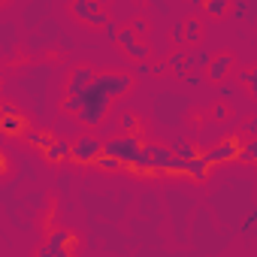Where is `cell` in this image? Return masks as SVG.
Instances as JSON below:
<instances>
[{
  "mask_svg": "<svg viewBox=\"0 0 257 257\" xmlns=\"http://www.w3.org/2000/svg\"><path fill=\"white\" fill-rule=\"evenodd\" d=\"M134 85V79L127 76V73H103V76H94V82L85 88L82 94V109H79V118L85 124H100L106 106L121 97L127 88Z\"/></svg>",
  "mask_w": 257,
  "mask_h": 257,
  "instance_id": "1",
  "label": "cell"
},
{
  "mask_svg": "<svg viewBox=\"0 0 257 257\" xmlns=\"http://www.w3.org/2000/svg\"><path fill=\"white\" fill-rule=\"evenodd\" d=\"M239 149H242L239 137H227V140H221L218 146H212V149H209L206 155H200V158H203V164H206V167H215V164L236 161V158H239Z\"/></svg>",
  "mask_w": 257,
  "mask_h": 257,
  "instance_id": "2",
  "label": "cell"
},
{
  "mask_svg": "<svg viewBox=\"0 0 257 257\" xmlns=\"http://www.w3.org/2000/svg\"><path fill=\"white\" fill-rule=\"evenodd\" d=\"M100 155H103V143L94 140V137H82V140L70 143V158L79 161V164H94Z\"/></svg>",
  "mask_w": 257,
  "mask_h": 257,
  "instance_id": "3",
  "label": "cell"
},
{
  "mask_svg": "<svg viewBox=\"0 0 257 257\" xmlns=\"http://www.w3.org/2000/svg\"><path fill=\"white\" fill-rule=\"evenodd\" d=\"M76 248V236L70 230H52L49 236V245L43 248L49 257H70V251Z\"/></svg>",
  "mask_w": 257,
  "mask_h": 257,
  "instance_id": "4",
  "label": "cell"
},
{
  "mask_svg": "<svg viewBox=\"0 0 257 257\" xmlns=\"http://www.w3.org/2000/svg\"><path fill=\"white\" fill-rule=\"evenodd\" d=\"M73 13H76L79 19H88L91 25H106V22H109L97 0H76V4H73Z\"/></svg>",
  "mask_w": 257,
  "mask_h": 257,
  "instance_id": "5",
  "label": "cell"
},
{
  "mask_svg": "<svg viewBox=\"0 0 257 257\" xmlns=\"http://www.w3.org/2000/svg\"><path fill=\"white\" fill-rule=\"evenodd\" d=\"M94 82V70L91 67H76L73 70V76H70V85H67V94L70 97H82L85 94V88Z\"/></svg>",
  "mask_w": 257,
  "mask_h": 257,
  "instance_id": "6",
  "label": "cell"
},
{
  "mask_svg": "<svg viewBox=\"0 0 257 257\" xmlns=\"http://www.w3.org/2000/svg\"><path fill=\"white\" fill-rule=\"evenodd\" d=\"M0 131H4L7 137H25L28 121H25V115H19L16 109H13V112H4V115H0Z\"/></svg>",
  "mask_w": 257,
  "mask_h": 257,
  "instance_id": "7",
  "label": "cell"
},
{
  "mask_svg": "<svg viewBox=\"0 0 257 257\" xmlns=\"http://www.w3.org/2000/svg\"><path fill=\"white\" fill-rule=\"evenodd\" d=\"M167 67H173V70H176V76H182V79H185L188 73H194V61H191V55H188L185 49H179V52L167 61Z\"/></svg>",
  "mask_w": 257,
  "mask_h": 257,
  "instance_id": "8",
  "label": "cell"
},
{
  "mask_svg": "<svg viewBox=\"0 0 257 257\" xmlns=\"http://www.w3.org/2000/svg\"><path fill=\"white\" fill-rule=\"evenodd\" d=\"M230 64H233V55H218V58H212V61H209V79H212V82H221V79L227 76Z\"/></svg>",
  "mask_w": 257,
  "mask_h": 257,
  "instance_id": "9",
  "label": "cell"
},
{
  "mask_svg": "<svg viewBox=\"0 0 257 257\" xmlns=\"http://www.w3.org/2000/svg\"><path fill=\"white\" fill-rule=\"evenodd\" d=\"M46 158H49V161H55V164L67 161V158H70V143H67V140H55V143L46 149Z\"/></svg>",
  "mask_w": 257,
  "mask_h": 257,
  "instance_id": "10",
  "label": "cell"
},
{
  "mask_svg": "<svg viewBox=\"0 0 257 257\" xmlns=\"http://www.w3.org/2000/svg\"><path fill=\"white\" fill-rule=\"evenodd\" d=\"M170 152H173V158H179V161H194L200 152L191 146V143H185V140H176L173 146H170Z\"/></svg>",
  "mask_w": 257,
  "mask_h": 257,
  "instance_id": "11",
  "label": "cell"
},
{
  "mask_svg": "<svg viewBox=\"0 0 257 257\" xmlns=\"http://www.w3.org/2000/svg\"><path fill=\"white\" fill-rule=\"evenodd\" d=\"M25 140H28L31 146H37V149H43V152H46V149L55 143V137H52V134H46V131H40V134H34V131H25Z\"/></svg>",
  "mask_w": 257,
  "mask_h": 257,
  "instance_id": "12",
  "label": "cell"
},
{
  "mask_svg": "<svg viewBox=\"0 0 257 257\" xmlns=\"http://www.w3.org/2000/svg\"><path fill=\"white\" fill-rule=\"evenodd\" d=\"M185 176H191V179H206L209 176V167L203 164V158L197 155L194 161H188V167H185Z\"/></svg>",
  "mask_w": 257,
  "mask_h": 257,
  "instance_id": "13",
  "label": "cell"
},
{
  "mask_svg": "<svg viewBox=\"0 0 257 257\" xmlns=\"http://www.w3.org/2000/svg\"><path fill=\"white\" fill-rule=\"evenodd\" d=\"M182 31H185V43H197V40H200V34H203V28H200V22H197V19L182 22Z\"/></svg>",
  "mask_w": 257,
  "mask_h": 257,
  "instance_id": "14",
  "label": "cell"
},
{
  "mask_svg": "<svg viewBox=\"0 0 257 257\" xmlns=\"http://www.w3.org/2000/svg\"><path fill=\"white\" fill-rule=\"evenodd\" d=\"M227 7H230V0H206V4H203V13H209V16H224Z\"/></svg>",
  "mask_w": 257,
  "mask_h": 257,
  "instance_id": "15",
  "label": "cell"
},
{
  "mask_svg": "<svg viewBox=\"0 0 257 257\" xmlns=\"http://www.w3.org/2000/svg\"><path fill=\"white\" fill-rule=\"evenodd\" d=\"M94 167H97V170H106V173H118V170H121V164H118L115 158H106V155H100V158L94 161Z\"/></svg>",
  "mask_w": 257,
  "mask_h": 257,
  "instance_id": "16",
  "label": "cell"
},
{
  "mask_svg": "<svg viewBox=\"0 0 257 257\" xmlns=\"http://www.w3.org/2000/svg\"><path fill=\"white\" fill-rule=\"evenodd\" d=\"M124 52H127V55H131L134 61H146V55H149V49H146L143 43H131V46H127V49H124Z\"/></svg>",
  "mask_w": 257,
  "mask_h": 257,
  "instance_id": "17",
  "label": "cell"
},
{
  "mask_svg": "<svg viewBox=\"0 0 257 257\" xmlns=\"http://www.w3.org/2000/svg\"><path fill=\"white\" fill-rule=\"evenodd\" d=\"M239 158H242V161H254V158H257V143H245V146L239 149Z\"/></svg>",
  "mask_w": 257,
  "mask_h": 257,
  "instance_id": "18",
  "label": "cell"
},
{
  "mask_svg": "<svg viewBox=\"0 0 257 257\" xmlns=\"http://www.w3.org/2000/svg\"><path fill=\"white\" fill-rule=\"evenodd\" d=\"M115 40H118V43H121L124 49L131 46V43H137V40H134V31H131V28H124V31H118V37H115Z\"/></svg>",
  "mask_w": 257,
  "mask_h": 257,
  "instance_id": "19",
  "label": "cell"
},
{
  "mask_svg": "<svg viewBox=\"0 0 257 257\" xmlns=\"http://www.w3.org/2000/svg\"><path fill=\"white\" fill-rule=\"evenodd\" d=\"M121 124L134 134V131H137V115H134V112H124V115H121Z\"/></svg>",
  "mask_w": 257,
  "mask_h": 257,
  "instance_id": "20",
  "label": "cell"
},
{
  "mask_svg": "<svg viewBox=\"0 0 257 257\" xmlns=\"http://www.w3.org/2000/svg\"><path fill=\"white\" fill-rule=\"evenodd\" d=\"M191 61H194V67L200 70V67H209V61H212V58H209V52H197Z\"/></svg>",
  "mask_w": 257,
  "mask_h": 257,
  "instance_id": "21",
  "label": "cell"
},
{
  "mask_svg": "<svg viewBox=\"0 0 257 257\" xmlns=\"http://www.w3.org/2000/svg\"><path fill=\"white\" fill-rule=\"evenodd\" d=\"M242 82H245L251 91H257V73H254V70H245V73H242Z\"/></svg>",
  "mask_w": 257,
  "mask_h": 257,
  "instance_id": "22",
  "label": "cell"
},
{
  "mask_svg": "<svg viewBox=\"0 0 257 257\" xmlns=\"http://www.w3.org/2000/svg\"><path fill=\"white\" fill-rule=\"evenodd\" d=\"M64 109L79 112V109H82V97H67V100H64Z\"/></svg>",
  "mask_w": 257,
  "mask_h": 257,
  "instance_id": "23",
  "label": "cell"
},
{
  "mask_svg": "<svg viewBox=\"0 0 257 257\" xmlns=\"http://www.w3.org/2000/svg\"><path fill=\"white\" fill-rule=\"evenodd\" d=\"M173 40H176L179 46L185 43V31H182V22H176V25H173Z\"/></svg>",
  "mask_w": 257,
  "mask_h": 257,
  "instance_id": "24",
  "label": "cell"
},
{
  "mask_svg": "<svg viewBox=\"0 0 257 257\" xmlns=\"http://www.w3.org/2000/svg\"><path fill=\"white\" fill-rule=\"evenodd\" d=\"M212 118H218V121H224V118H227V106H224V103H218V106H212Z\"/></svg>",
  "mask_w": 257,
  "mask_h": 257,
  "instance_id": "25",
  "label": "cell"
},
{
  "mask_svg": "<svg viewBox=\"0 0 257 257\" xmlns=\"http://www.w3.org/2000/svg\"><path fill=\"white\" fill-rule=\"evenodd\" d=\"M103 31H106V37H109V40H115V37H118V25H115V22H106V25H103Z\"/></svg>",
  "mask_w": 257,
  "mask_h": 257,
  "instance_id": "26",
  "label": "cell"
},
{
  "mask_svg": "<svg viewBox=\"0 0 257 257\" xmlns=\"http://www.w3.org/2000/svg\"><path fill=\"white\" fill-rule=\"evenodd\" d=\"M137 73H140V76H152V64L140 61V64H137Z\"/></svg>",
  "mask_w": 257,
  "mask_h": 257,
  "instance_id": "27",
  "label": "cell"
},
{
  "mask_svg": "<svg viewBox=\"0 0 257 257\" xmlns=\"http://www.w3.org/2000/svg\"><path fill=\"white\" fill-rule=\"evenodd\" d=\"M185 79H188V85H200V82H203V76H200L197 70H194V73H188Z\"/></svg>",
  "mask_w": 257,
  "mask_h": 257,
  "instance_id": "28",
  "label": "cell"
},
{
  "mask_svg": "<svg viewBox=\"0 0 257 257\" xmlns=\"http://www.w3.org/2000/svg\"><path fill=\"white\" fill-rule=\"evenodd\" d=\"M146 28H149V25H146V22H143V19H137V22H134V28H131V31H137V34H146Z\"/></svg>",
  "mask_w": 257,
  "mask_h": 257,
  "instance_id": "29",
  "label": "cell"
},
{
  "mask_svg": "<svg viewBox=\"0 0 257 257\" xmlns=\"http://www.w3.org/2000/svg\"><path fill=\"white\" fill-rule=\"evenodd\" d=\"M152 73H167V61H158V64L152 67Z\"/></svg>",
  "mask_w": 257,
  "mask_h": 257,
  "instance_id": "30",
  "label": "cell"
},
{
  "mask_svg": "<svg viewBox=\"0 0 257 257\" xmlns=\"http://www.w3.org/2000/svg\"><path fill=\"white\" fill-rule=\"evenodd\" d=\"M4 170H7V158H4V155H0V173H4Z\"/></svg>",
  "mask_w": 257,
  "mask_h": 257,
  "instance_id": "31",
  "label": "cell"
},
{
  "mask_svg": "<svg viewBox=\"0 0 257 257\" xmlns=\"http://www.w3.org/2000/svg\"><path fill=\"white\" fill-rule=\"evenodd\" d=\"M37 257H49V254H46V251H40V254H37Z\"/></svg>",
  "mask_w": 257,
  "mask_h": 257,
  "instance_id": "32",
  "label": "cell"
},
{
  "mask_svg": "<svg viewBox=\"0 0 257 257\" xmlns=\"http://www.w3.org/2000/svg\"><path fill=\"white\" fill-rule=\"evenodd\" d=\"M0 115H4V106H0Z\"/></svg>",
  "mask_w": 257,
  "mask_h": 257,
  "instance_id": "33",
  "label": "cell"
},
{
  "mask_svg": "<svg viewBox=\"0 0 257 257\" xmlns=\"http://www.w3.org/2000/svg\"><path fill=\"white\" fill-rule=\"evenodd\" d=\"M0 79H4V73H0Z\"/></svg>",
  "mask_w": 257,
  "mask_h": 257,
  "instance_id": "34",
  "label": "cell"
}]
</instances>
